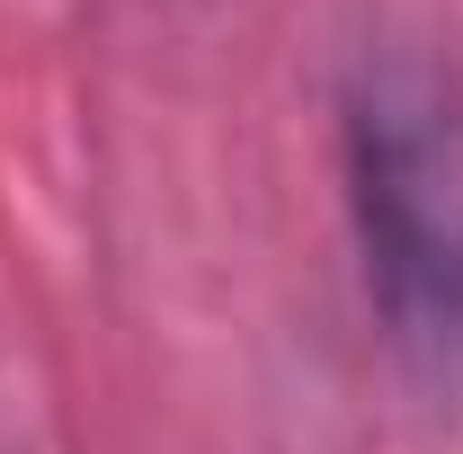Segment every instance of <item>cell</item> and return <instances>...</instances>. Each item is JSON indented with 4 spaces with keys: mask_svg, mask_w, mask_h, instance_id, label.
<instances>
[{
    "mask_svg": "<svg viewBox=\"0 0 463 454\" xmlns=\"http://www.w3.org/2000/svg\"><path fill=\"white\" fill-rule=\"evenodd\" d=\"M339 196L374 339L428 410H463V62L374 27L339 62Z\"/></svg>",
    "mask_w": 463,
    "mask_h": 454,
    "instance_id": "1",
    "label": "cell"
}]
</instances>
